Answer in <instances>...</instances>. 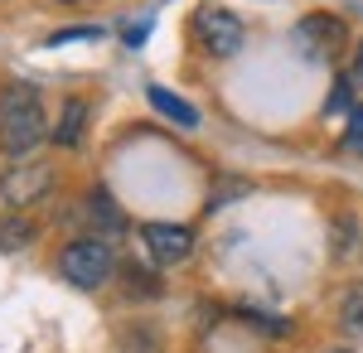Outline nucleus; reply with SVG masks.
<instances>
[{"label": "nucleus", "instance_id": "1", "mask_svg": "<svg viewBox=\"0 0 363 353\" xmlns=\"http://www.w3.org/2000/svg\"><path fill=\"white\" fill-rule=\"evenodd\" d=\"M44 107H39V92L25 87V82H15V87H5V97H0V150L10 155V160H29L39 145H44Z\"/></svg>", "mask_w": 363, "mask_h": 353}, {"label": "nucleus", "instance_id": "2", "mask_svg": "<svg viewBox=\"0 0 363 353\" xmlns=\"http://www.w3.org/2000/svg\"><path fill=\"white\" fill-rule=\"evenodd\" d=\"M58 271H63V281H73L83 291H97L116 271V252L102 237H78V242H68L58 252Z\"/></svg>", "mask_w": 363, "mask_h": 353}, {"label": "nucleus", "instance_id": "3", "mask_svg": "<svg viewBox=\"0 0 363 353\" xmlns=\"http://www.w3.org/2000/svg\"><path fill=\"white\" fill-rule=\"evenodd\" d=\"M54 164L49 160H15L5 174H0V198L15 208V213H25V208H34L39 198H49V189H54Z\"/></svg>", "mask_w": 363, "mask_h": 353}, {"label": "nucleus", "instance_id": "4", "mask_svg": "<svg viewBox=\"0 0 363 353\" xmlns=\"http://www.w3.org/2000/svg\"><path fill=\"white\" fill-rule=\"evenodd\" d=\"M189 29H194V44L208 58H233L242 49V20L233 10H223V5H199Z\"/></svg>", "mask_w": 363, "mask_h": 353}, {"label": "nucleus", "instance_id": "5", "mask_svg": "<svg viewBox=\"0 0 363 353\" xmlns=\"http://www.w3.org/2000/svg\"><path fill=\"white\" fill-rule=\"evenodd\" d=\"M140 247L150 257V267H179L194 257V232L184 223H145L140 228Z\"/></svg>", "mask_w": 363, "mask_h": 353}, {"label": "nucleus", "instance_id": "6", "mask_svg": "<svg viewBox=\"0 0 363 353\" xmlns=\"http://www.w3.org/2000/svg\"><path fill=\"white\" fill-rule=\"evenodd\" d=\"M344 39H349V29H344V20H335V15H306V20L296 25V44H301L315 63H335L339 49H344Z\"/></svg>", "mask_w": 363, "mask_h": 353}, {"label": "nucleus", "instance_id": "7", "mask_svg": "<svg viewBox=\"0 0 363 353\" xmlns=\"http://www.w3.org/2000/svg\"><path fill=\"white\" fill-rule=\"evenodd\" d=\"M83 131H87V102L73 97V102L63 107V116H58V126H54V145L58 150H78V145H83Z\"/></svg>", "mask_w": 363, "mask_h": 353}, {"label": "nucleus", "instance_id": "8", "mask_svg": "<svg viewBox=\"0 0 363 353\" xmlns=\"http://www.w3.org/2000/svg\"><path fill=\"white\" fill-rule=\"evenodd\" d=\"M145 97L155 102V111H160V116H169V121H179V126H199V111L189 107L184 97H174L169 87H160V82H155V87H145Z\"/></svg>", "mask_w": 363, "mask_h": 353}, {"label": "nucleus", "instance_id": "9", "mask_svg": "<svg viewBox=\"0 0 363 353\" xmlns=\"http://www.w3.org/2000/svg\"><path fill=\"white\" fill-rule=\"evenodd\" d=\"M29 242H34V223H29V218H0V252H5V257L25 252Z\"/></svg>", "mask_w": 363, "mask_h": 353}, {"label": "nucleus", "instance_id": "10", "mask_svg": "<svg viewBox=\"0 0 363 353\" xmlns=\"http://www.w3.org/2000/svg\"><path fill=\"white\" fill-rule=\"evenodd\" d=\"M87 223H97V228H107V232H121V208L97 189L92 194V218H87Z\"/></svg>", "mask_w": 363, "mask_h": 353}, {"label": "nucleus", "instance_id": "11", "mask_svg": "<svg viewBox=\"0 0 363 353\" xmlns=\"http://www.w3.org/2000/svg\"><path fill=\"white\" fill-rule=\"evenodd\" d=\"M344 150L363 155V107H354V111H349V126H344Z\"/></svg>", "mask_w": 363, "mask_h": 353}, {"label": "nucleus", "instance_id": "12", "mask_svg": "<svg viewBox=\"0 0 363 353\" xmlns=\"http://www.w3.org/2000/svg\"><path fill=\"white\" fill-rule=\"evenodd\" d=\"M330 116H339V111H354V97H349V82H335V92H330Z\"/></svg>", "mask_w": 363, "mask_h": 353}, {"label": "nucleus", "instance_id": "13", "mask_svg": "<svg viewBox=\"0 0 363 353\" xmlns=\"http://www.w3.org/2000/svg\"><path fill=\"white\" fill-rule=\"evenodd\" d=\"M68 39H97V29H58V34H49V49L68 44Z\"/></svg>", "mask_w": 363, "mask_h": 353}, {"label": "nucleus", "instance_id": "14", "mask_svg": "<svg viewBox=\"0 0 363 353\" xmlns=\"http://www.w3.org/2000/svg\"><path fill=\"white\" fill-rule=\"evenodd\" d=\"M344 320H349L354 329H363V291H354V296H349V310H344Z\"/></svg>", "mask_w": 363, "mask_h": 353}, {"label": "nucleus", "instance_id": "15", "mask_svg": "<svg viewBox=\"0 0 363 353\" xmlns=\"http://www.w3.org/2000/svg\"><path fill=\"white\" fill-rule=\"evenodd\" d=\"M145 34H150V25H131V29H126V44H140Z\"/></svg>", "mask_w": 363, "mask_h": 353}, {"label": "nucleus", "instance_id": "16", "mask_svg": "<svg viewBox=\"0 0 363 353\" xmlns=\"http://www.w3.org/2000/svg\"><path fill=\"white\" fill-rule=\"evenodd\" d=\"M354 58H359V73H363V39H359V49H354Z\"/></svg>", "mask_w": 363, "mask_h": 353}, {"label": "nucleus", "instance_id": "17", "mask_svg": "<svg viewBox=\"0 0 363 353\" xmlns=\"http://www.w3.org/2000/svg\"><path fill=\"white\" fill-rule=\"evenodd\" d=\"M49 5H83V0H49Z\"/></svg>", "mask_w": 363, "mask_h": 353}]
</instances>
